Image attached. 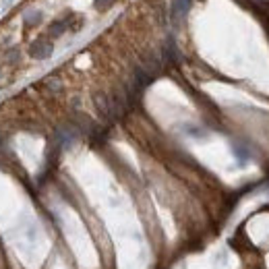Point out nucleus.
<instances>
[{
  "instance_id": "obj_3",
  "label": "nucleus",
  "mask_w": 269,
  "mask_h": 269,
  "mask_svg": "<svg viewBox=\"0 0 269 269\" xmlns=\"http://www.w3.org/2000/svg\"><path fill=\"white\" fill-rule=\"evenodd\" d=\"M44 87L50 89V91H60V89H62V81H60L58 77H48V79L44 81Z\"/></svg>"
},
{
  "instance_id": "obj_4",
  "label": "nucleus",
  "mask_w": 269,
  "mask_h": 269,
  "mask_svg": "<svg viewBox=\"0 0 269 269\" xmlns=\"http://www.w3.org/2000/svg\"><path fill=\"white\" fill-rule=\"evenodd\" d=\"M66 29V25H64V21H58V23H54L52 27H50V35H54V37H58V35H62V31Z\"/></svg>"
},
{
  "instance_id": "obj_5",
  "label": "nucleus",
  "mask_w": 269,
  "mask_h": 269,
  "mask_svg": "<svg viewBox=\"0 0 269 269\" xmlns=\"http://www.w3.org/2000/svg\"><path fill=\"white\" fill-rule=\"evenodd\" d=\"M112 2H114V0H95V6L100 8V10H104V8L112 6Z\"/></svg>"
},
{
  "instance_id": "obj_6",
  "label": "nucleus",
  "mask_w": 269,
  "mask_h": 269,
  "mask_svg": "<svg viewBox=\"0 0 269 269\" xmlns=\"http://www.w3.org/2000/svg\"><path fill=\"white\" fill-rule=\"evenodd\" d=\"M8 60H10V62L17 60V50H10V52H8Z\"/></svg>"
},
{
  "instance_id": "obj_2",
  "label": "nucleus",
  "mask_w": 269,
  "mask_h": 269,
  "mask_svg": "<svg viewBox=\"0 0 269 269\" xmlns=\"http://www.w3.org/2000/svg\"><path fill=\"white\" fill-rule=\"evenodd\" d=\"M189 6H191V0H176L174 6H172V17L182 19L189 12Z\"/></svg>"
},
{
  "instance_id": "obj_7",
  "label": "nucleus",
  "mask_w": 269,
  "mask_h": 269,
  "mask_svg": "<svg viewBox=\"0 0 269 269\" xmlns=\"http://www.w3.org/2000/svg\"><path fill=\"white\" fill-rule=\"evenodd\" d=\"M0 79H2V68H0Z\"/></svg>"
},
{
  "instance_id": "obj_8",
  "label": "nucleus",
  "mask_w": 269,
  "mask_h": 269,
  "mask_svg": "<svg viewBox=\"0 0 269 269\" xmlns=\"http://www.w3.org/2000/svg\"><path fill=\"white\" fill-rule=\"evenodd\" d=\"M0 143H2V135H0Z\"/></svg>"
},
{
  "instance_id": "obj_1",
  "label": "nucleus",
  "mask_w": 269,
  "mask_h": 269,
  "mask_svg": "<svg viewBox=\"0 0 269 269\" xmlns=\"http://www.w3.org/2000/svg\"><path fill=\"white\" fill-rule=\"evenodd\" d=\"M52 50H54L52 41L41 37V39H35L33 44L29 46V56H31V58H35V60H46V58H50V56H52Z\"/></svg>"
}]
</instances>
